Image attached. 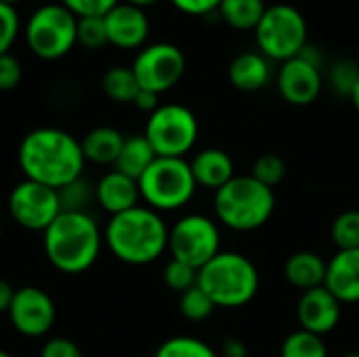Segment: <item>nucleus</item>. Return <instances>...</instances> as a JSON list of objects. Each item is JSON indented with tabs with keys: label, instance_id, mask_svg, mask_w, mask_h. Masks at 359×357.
I'll use <instances>...</instances> for the list:
<instances>
[{
	"label": "nucleus",
	"instance_id": "1",
	"mask_svg": "<svg viewBox=\"0 0 359 357\" xmlns=\"http://www.w3.org/2000/svg\"><path fill=\"white\" fill-rule=\"evenodd\" d=\"M17 160L25 179L53 189H61L80 179L86 164L80 139L55 126L29 130L19 143Z\"/></svg>",
	"mask_w": 359,
	"mask_h": 357
},
{
	"label": "nucleus",
	"instance_id": "2",
	"mask_svg": "<svg viewBox=\"0 0 359 357\" xmlns=\"http://www.w3.org/2000/svg\"><path fill=\"white\" fill-rule=\"evenodd\" d=\"M103 234L88 213L61 210L42 231V246L48 263L67 276L88 271L101 255Z\"/></svg>",
	"mask_w": 359,
	"mask_h": 357
},
{
	"label": "nucleus",
	"instance_id": "3",
	"mask_svg": "<svg viewBox=\"0 0 359 357\" xmlns=\"http://www.w3.org/2000/svg\"><path fill=\"white\" fill-rule=\"evenodd\" d=\"M109 252L126 265H147L168 250V225L149 206H135L114 215L103 231Z\"/></svg>",
	"mask_w": 359,
	"mask_h": 357
},
{
	"label": "nucleus",
	"instance_id": "4",
	"mask_svg": "<svg viewBox=\"0 0 359 357\" xmlns=\"http://www.w3.org/2000/svg\"><path fill=\"white\" fill-rule=\"evenodd\" d=\"M198 286L210 297L215 307L238 309L257 297L261 276L246 255L221 250L202 269H198Z\"/></svg>",
	"mask_w": 359,
	"mask_h": 357
},
{
	"label": "nucleus",
	"instance_id": "5",
	"mask_svg": "<svg viewBox=\"0 0 359 357\" xmlns=\"http://www.w3.org/2000/svg\"><path fill=\"white\" fill-rule=\"evenodd\" d=\"M276 210V191L252 175H236L215 191V217L233 231L261 229Z\"/></svg>",
	"mask_w": 359,
	"mask_h": 357
},
{
	"label": "nucleus",
	"instance_id": "6",
	"mask_svg": "<svg viewBox=\"0 0 359 357\" xmlns=\"http://www.w3.org/2000/svg\"><path fill=\"white\" fill-rule=\"evenodd\" d=\"M139 194L156 213L179 210L194 198L198 185L185 158H156L139 177Z\"/></svg>",
	"mask_w": 359,
	"mask_h": 357
},
{
	"label": "nucleus",
	"instance_id": "7",
	"mask_svg": "<svg viewBox=\"0 0 359 357\" xmlns=\"http://www.w3.org/2000/svg\"><path fill=\"white\" fill-rule=\"evenodd\" d=\"M309 29L305 15L286 2L271 4L265 8L259 25L255 27V40L259 53L265 55L269 61H288L309 44L307 42Z\"/></svg>",
	"mask_w": 359,
	"mask_h": 357
},
{
	"label": "nucleus",
	"instance_id": "8",
	"mask_svg": "<svg viewBox=\"0 0 359 357\" xmlns=\"http://www.w3.org/2000/svg\"><path fill=\"white\" fill-rule=\"evenodd\" d=\"M78 17L61 2L38 6L23 25L27 48L44 61H57L76 46Z\"/></svg>",
	"mask_w": 359,
	"mask_h": 357
},
{
	"label": "nucleus",
	"instance_id": "9",
	"mask_svg": "<svg viewBox=\"0 0 359 357\" xmlns=\"http://www.w3.org/2000/svg\"><path fill=\"white\" fill-rule=\"evenodd\" d=\"M198 118L181 103H160L145 124V139L160 158H185L198 141Z\"/></svg>",
	"mask_w": 359,
	"mask_h": 357
},
{
	"label": "nucleus",
	"instance_id": "10",
	"mask_svg": "<svg viewBox=\"0 0 359 357\" xmlns=\"http://www.w3.org/2000/svg\"><path fill=\"white\" fill-rule=\"evenodd\" d=\"M170 259L194 269H202L221 252V231L215 219L206 215H185L168 227Z\"/></svg>",
	"mask_w": 359,
	"mask_h": 357
},
{
	"label": "nucleus",
	"instance_id": "11",
	"mask_svg": "<svg viewBox=\"0 0 359 357\" xmlns=\"http://www.w3.org/2000/svg\"><path fill=\"white\" fill-rule=\"evenodd\" d=\"M185 67H187L185 55L172 42L145 44L137 53L130 65L139 86L156 95H162L172 86H177L185 74Z\"/></svg>",
	"mask_w": 359,
	"mask_h": 357
},
{
	"label": "nucleus",
	"instance_id": "12",
	"mask_svg": "<svg viewBox=\"0 0 359 357\" xmlns=\"http://www.w3.org/2000/svg\"><path fill=\"white\" fill-rule=\"evenodd\" d=\"M6 206L11 219L29 231H44L63 210L57 189L29 179L11 189Z\"/></svg>",
	"mask_w": 359,
	"mask_h": 357
},
{
	"label": "nucleus",
	"instance_id": "13",
	"mask_svg": "<svg viewBox=\"0 0 359 357\" xmlns=\"http://www.w3.org/2000/svg\"><path fill=\"white\" fill-rule=\"evenodd\" d=\"M6 316L11 320V326L19 335L38 339L50 332L57 318V309L55 301L46 290L38 286H23L15 290Z\"/></svg>",
	"mask_w": 359,
	"mask_h": 357
},
{
	"label": "nucleus",
	"instance_id": "14",
	"mask_svg": "<svg viewBox=\"0 0 359 357\" xmlns=\"http://www.w3.org/2000/svg\"><path fill=\"white\" fill-rule=\"evenodd\" d=\"M324 88L322 67L297 55L284 61L278 69V90L290 105H311Z\"/></svg>",
	"mask_w": 359,
	"mask_h": 357
},
{
	"label": "nucleus",
	"instance_id": "15",
	"mask_svg": "<svg viewBox=\"0 0 359 357\" xmlns=\"http://www.w3.org/2000/svg\"><path fill=\"white\" fill-rule=\"evenodd\" d=\"M107 44L122 50H141L149 38V17L145 8H139L128 2H118L107 15H103Z\"/></svg>",
	"mask_w": 359,
	"mask_h": 357
},
{
	"label": "nucleus",
	"instance_id": "16",
	"mask_svg": "<svg viewBox=\"0 0 359 357\" xmlns=\"http://www.w3.org/2000/svg\"><path fill=\"white\" fill-rule=\"evenodd\" d=\"M341 316H343V303L326 286H318L301 292L297 305V318L303 330L313 332L318 337H326L339 326Z\"/></svg>",
	"mask_w": 359,
	"mask_h": 357
},
{
	"label": "nucleus",
	"instance_id": "17",
	"mask_svg": "<svg viewBox=\"0 0 359 357\" xmlns=\"http://www.w3.org/2000/svg\"><path fill=\"white\" fill-rule=\"evenodd\" d=\"M324 286L343 303H359V248L337 250L326 265Z\"/></svg>",
	"mask_w": 359,
	"mask_h": 357
},
{
	"label": "nucleus",
	"instance_id": "18",
	"mask_svg": "<svg viewBox=\"0 0 359 357\" xmlns=\"http://www.w3.org/2000/svg\"><path fill=\"white\" fill-rule=\"evenodd\" d=\"M95 200L111 217L126 213V210L139 206V200H141L139 183L118 170H109L95 185Z\"/></svg>",
	"mask_w": 359,
	"mask_h": 357
},
{
	"label": "nucleus",
	"instance_id": "19",
	"mask_svg": "<svg viewBox=\"0 0 359 357\" xmlns=\"http://www.w3.org/2000/svg\"><path fill=\"white\" fill-rule=\"evenodd\" d=\"M227 76L233 88L257 93L271 82V61L259 50H244L231 59Z\"/></svg>",
	"mask_w": 359,
	"mask_h": 357
},
{
	"label": "nucleus",
	"instance_id": "20",
	"mask_svg": "<svg viewBox=\"0 0 359 357\" xmlns=\"http://www.w3.org/2000/svg\"><path fill=\"white\" fill-rule=\"evenodd\" d=\"M189 168H191L196 185L212 189V191L221 189L227 181L236 177V166H233L231 156L219 147H208V149L198 151L194 160L189 162Z\"/></svg>",
	"mask_w": 359,
	"mask_h": 357
},
{
	"label": "nucleus",
	"instance_id": "21",
	"mask_svg": "<svg viewBox=\"0 0 359 357\" xmlns=\"http://www.w3.org/2000/svg\"><path fill=\"white\" fill-rule=\"evenodd\" d=\"M326 265L328 261L313 252V250H299L288 257L284 265V278L292 288H299L301 292L324 286L326 280Z\"/></svg>",
	"mask_w": 359,
	"mask_h": 357
},
{
	"label": "nucleus",
	"instance_id": "22",
	"mask_svg": "<svg viewBox=\"0 0 359 357\" xmlns=\"http://www.w3.org/2000/svg\"><path fill=\"white\" fill-rule=\"evenodd\" d=\"M122 143H124V135L114 126H97L88 130L84 139H80L84 160L93 164H101V166L116 164Z\"/></svg>",
	"mask_w": 359,
	"mask_h": 357
},
{
	"label": "nucleus",
	"instance_id": "23",
	"mask_svg": "<svg viewBox=\"0 0 359 357\" xmlns=\"http://www.w3.org/2000/svg\"><path fill=\"white\" fill-rule=\"evenodd\" d=\"M156 151L145 139V135H130L124 137L122 149L118 154V160L114 164V170L139 181V177L149 168V164L156 160Z\"/></svg>",
	"mask_w": 359,
	"mask_h": 357
},
{
	"label": "nucleus",
	"instance_id": "24",
	"mask_svg": "<svg viewBox=\"0 0 359 357\" xmlns=\"http://www.w3.org/2000/svg\"><path fill=\"white\" fill-rule=\"evenodd\" d=\"M267 4L265 0H221L219 17L238 32H255Z\"/></svg>",
	"mask_w": 359,
	"mask_h": 357
},
{
	"label": "nucleus",
	"instance_id": "25",
	"mask_svg": "<svg viewBox=\"0 0 359 357\" xmlns=\"http://www.w3.org/2000/svg\"><path fill=\"white\" fill-rule=\"evenodd\" d=\"M101 88H103L105 97L116 103H133L137 93L141 90L133 69L124 67V65L109 67L101 78Z\"/></svg>",
	"mask_w": 359,
	"mask_h": 357
},
{
	"label": "nucleus",
	"instance_id": "26",
	"mask_svg": "<svg viewBox=\"0 0 359 357\" xmlns=\"http://www.w3.org/2000/svg\"><path fill=\"white\" fill-rule=\"evenodd\" d=\"M280 357H328V345L324 337L299 328L284 339Z\"/></svg>",
	"mask_w": 359,
	"mask_h": 357
},
{
	"label": "nucleus",
	"instance_id": "27",
	"mask_svg": "<svg viewBox=\"0 0 359 357\" xmlns=\"http://www.w3.org/2000/svg\"><path fill=\"white\" fill-rule=\"evenodd\" d=\"M154 357H221L208 343L196 337H172L164 341Z\"/></svg>",
	"mask_w": 359,
	"mask_h": 357
},
{
	"label": "nucleus",
	"instance_id": "28",
	"mask_svg": "<svg viewBox=\"0 0 359 357\" xmlns=\"http://www.w3.org/2000/svg\"><path fill=\"white\" fill-rule=\"evenodd\" d=\"M332 242L339 250H355L359 248V210L341 213L330 227Z\"/></svg>",
	"mask_w": 359,
	"mask_h": 357
},
{
	"label": "nucleus",
	"instance_id": "29",
	"mask_svg": "<svg viewBox=\"0 0 359 357\" xmlns=\"http://www.w3.org/2000/svg\"><path fill=\"white\" fill-rule=\"evenodd\" d=\"M215 303L210 301V297L196 284L194 288L181 292V299H179V311L183 318L191 320V322H204L206 318L212 316L215 311Z\"/></svg>",
	"mask_w": 359,
	"mask_h": 357
},
{
	"label": "nucleus",
	"instance_id": "30",
	"mask_svg": "<svg viewBox=\"0 0 359 357\" xmlns=\"http://www.w3.org/2000/svg\"><path fill=\"white\" fill-rule=\"evenodd\" d=\"M359 80V65L351 59H341L337 63L330 65L328 69V82L330 88L339 95V97H349L355 90V84Z\"/></svg>",
	"mask_w": 359,
	"mask_h": 357
},
{
	"label": "nucleus",
	"instance_id": "31",
	"mask_svg": "<svg viewBox=\"0 0 359 357\" xmlns=\"http://www.w3.org/2000/svg\"><path fill=\"white\" fill-rule=\"evenodd\" d=\"M250 175L257 181H261L263 185L276 189L284 181V177H286V162L278 154H263V156H259L255 160Z\"/></svg>",
	"mask_w": 359,
	"mask_h": 357
},
{
	"label": "nucleus",
	"instance_id": "32",
	"mask_svg": "<svg viewBox=\"0 0 359 357\" xmlns=\"http://www.w3.org/2000/svg\"><path fill=\"white\" fill-rule=\"evenodd\" d=\"M76 44L88 50H99L107 46V32H105L103 17H80L76 27Z\"/></svg>",
	"mask_w": 359,
	"mask_h": 357
},
{
	"label": "nucleus",
	"instance_id": "33",
	"mask_svg": "<svg viewBox=\"0 0 359 357\" xmlns=\"http://www.w3.org/2000/svg\"><path fill=\"white\" fill-rule=\"evenodd\" d=\"M59 191V200H61V208L63 210H76V213H86V204L95 198V187H90L86 181L76 179L69 185L57 189Z\"/></svg>",
	"mask_w": 359,
	"mask_h": 357
},
{
	"label": "nucleus",
	"instance_id": "34",
	"mask_svg": "<svg viewBox=\"0 0 359 357\" xmlns=\"http://www.w3.org/2000/svg\"><path fill=\"white\" fill-rule=\"evenodd\" d=\"M162 278H164V284L170 290L181 295V292H185V290H189V288H194L198 284V269H194V267H189V265H185L181 261L170 259L166 263V267H164Z\"/></svg>",
	"mask_w": 359,
	"mask_h": 357
},
{
	"label": "nucleus",
	"instance_id": "35",
	"mask_svg": "<svg viewBox=\"0 0 359 357\" xmlns=\"http://www.w3.org/2000/svg\"><path fill=\"white\" fill-rule=\"evenodd\" d=\"M21 32V19L15 6L0 2V55L11 53V46L15 44L17 36Z\"/></svg>",
	"mask_w": 359,
	"mask_h": 357
},
{
	"label": "nucleus",
	"instance_id": "36",
	"mask_svg": "<svg viewBox=\"0 0 359 357\" xmlns=\"http://www.w3.org/2000/svg\"><path fill=\"white\" fill-rule=\"evenodd\" d=\"M59 2L80 19V17H103L120 0H59Z\"/></svg>",
	"mask_w": 359,
	"mask_h": 357
},
{
	"label": "nucleus",
	"instance_id": "37",
	"mask_svg": "<svg viewBox=\"0 0 359 357\" xmlns=\"http://www.w3.org/2000/svg\"><path fill=\"white\" fill-rule=\"evenodd\" d=\"M21 78H23V67L19 59L11 53L0 55V93L17 88Z\"/></svg>",
	"mask_w": 359,
	"mask_h": 357
},
{
	"label": "nucleus",
	"instance_id": "38",
	"mask_svg": "<svg viewBox=\"0 0 359 357\" xmlns=\"http://www.w3.org/2000/svg\"><path fill=\"white\" fill-rule=\"evenodd\" d=\"M40 357H84V353L74 341H69L65 337H55L42 345Z\"/></svg>",
	"mask_w": 359,
	"mask_h": 357
},
{
	"label": "nucleus",
	"instance_id": "39",
	"mask_svg": "<svg viewBox=\"0 0 359 357\" xmlns=\"http://www.w3.org/2000/svg\"><path fill=\"white\" fill-rule=\"evenodd\" d=\"M170 2L175 8L191 17H206L210 13H217L221 4V0H170Z\"/></svg>",
	"mask_w": 359,
	"mask_h": 357
},
{
	"label": "nucleus",
	"instance_id": "40",
	"mask_svg": "<svg viewBox=\"0 0 359 357\" xmlns=\"http://www.w3.org/2000/svg\"><path fill=\"white\" fill-rule=\"evenodd\" d=\"M133 105L137 107V109H141V112H145V114H151L154 109H158V105H160V95H156V93H149V90H139L137 93V97H135V101H133Z\"/></svg>",
	"mask_w": 359,
	"mask_h": 357
},
{
	"label": "nucleus",
	"instance_id": "41",
	"mask_svg": "<svg viewBox=\"0 0 359 357\" xmlns=\"http://www.w3.org/2000/svg\"><path fill=\"white\" fill-rule=\"evenodd\" d=\"M221 356L248 357V347H246V343H244V341H240V339H236V337H229V339H225V343H223Z\"/></svg>",
	"mask_w": 359,
	"mask_h": 357
},
{
	"label": "nucleus",
	"instance_id": "42",
	"mask_svg": "<svg viewBox=\"0 0 359 357\" xmlns=\"http://www.w3.org/2000/svg\"><path fill=\"white\" fill-rule=\"evenodd\" d=\"M13 295H15V288L0 278V314H6L8 307H11V301H13Z\"/></svg>",
	"mask_w": 359,
	"mask_h": 357
},
{
	"label": "nucleus",
	"instance_id": "43",
	"mask_svg": "<svg viewBox=\"0 0 359 357\" xmlns=\"http://www.w3.org/2000/svg\"><path fill=\"white\" fill-rule=\"evenodd\" d=\"M122 2L135 4V6H139V8H147V6H151V4H158L160 0H122Z\"/></svg>",
	"mask_w": 359,
	"mask_h": 357
},
{
	"label": "nucleus",
	"instance_id": "44",
	"mask_svg": "<svg viewBox=\"0 0 359 357\" xmlns=\"http://www.w3.org/2000/svg\"><path fill=\"white\" fill-rule=\"evenodd\" d=\"M351 103H353V107L358 109V114H359V80H358V84H355L353 95H351Z\"/></svg>",
	"mask_w": 359,
	"mask_h": 357
},
{
	"label": "nucleus",
	"instance_id": "45",
	"mask_svg": "<svg viewBox=\"0 0 359 357\" xmlns=\"http://www.w3.org/2000/svg\"><path fill=\"white\" fill-rule=\"evenodd\" d=\"M2 4H11V6H15L17 2H21V0H0Z\"/></svg>",
	"mask_w": 359,
	"mask_h": 357
},
{
	"label": "nucleus",
	"instance_id": "46",
	"mask_svg": "<svg viewBox=\"0 0 359 357\" xmlns=\"http://www.w3.org/2000/svg\"><path fill=\"white\" fill-rule=\"evenodd\" d=\"M343 357H359V351H351V353H345Z\"/></svg>",
	"mask_w": 359,
	"mask_h": 357
},
{
	"label": "nucleus",
	"instance_id": "47",
	"mask_svg": "<svg viewBox=\"0 0 359 357\" xmlns=\"http://www.w3.org/2000/svg\"><path fill=\"white\" fill-rule=\"evenodd\" d=\"M0 357H13V356H11V353H6V351H2V349H0Z\"/></svg>",
	"mask_w": 359,
	"mask_h": 357
},
{
	"label": "nucleus",
	"instance_id": "48",
	"mask_svg": "<svg viewBox=\"0 0 359 357\" xmlns=\"http://www.w3.org/2000/svg\"><path fill=\"white\" fill-rule=\"evenodd\" d=\"M0 242H2V223H0Z\"/></svg>",
	"mask_w": 359,
	"mask_h": 357
}]
</instances>
